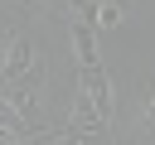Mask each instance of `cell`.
I'll use <instances>...</instances> for the list:
<instances>
[{
  "label": "cell",
  "mask_w": 155,
  "mask_h": 145,
  "mask_svg": "<svg viewBox=\"0 0 155 145\" xmlns=\"http://www.w3.org/2000/svg\"><path fill=\"white\" fill-rule=\"evenodd\" d=\"M0 82L19 87V82H44V53L34 48V39L24 29H15L5 39V58H0Z\"/></svg>",
  "instance_id": "cell-1"
},
{
  "label": "cell",
  "mask_w": 155,
  "mask_h": 145,
  "mask_svg": "<svg viewBox=\"0 0 155 145\" xmlns=\"http://www.w3.org/2000/svg\"><path fill=\"white\" fill-rule=\"evenodd\" d=\"M78 92L111 121V82H107V68H102V63H87V68H82V87H78Z\"/></svg>",
  "instance_id": "cell-2"
},
{
  "label": "cell",
  "mask_w": 155,
  "mask_h": 145,
  "mask_svg": "<svg viewBox=\"0 0 155 145\" xmlns=\"http://www.w3.org/2000/svg\"><path fill=\"white\" fill-rule=\"evenodd\" d=\"M0 135H15V145H19L24 135H29V126H24V116L15 111V102H10L5 92H0Z\"/></svg>",
  "instance_id": "cell-3"
},
{
  "label": "cell",
  "mask_w": 155,
  "mask_h": 145,
  "mask_svg": "<svg viewBox=\"0 0 155 145\" xmlns=\"http://www.w3.org/2000/svg\"><path fill=\"white\" fill-rule=\"evenodd\" d=\"M136 126H140V135H150V140H155V77H150V82H145V92H140Z\"/></svg>",
  "instance_id": "cell-4"
},
{
  "label": "cell",
  "mask_w": 155,
  "mask_h": 145,
  "mask_svg": "<svg viewBox=\"0 0 155 145\" xmlns=\"http://www.w3.org/2000/svg\"><path fill=\"white\" fill-rule=\"evenodd\" d=\"M126 19V5H116V0H102L97 5V29H111V24H121Z\"/></svg>",
  "instance_id": "cell-5"
},
{
  "label": "cell",
  "mask_w": 155,
  "mask_h": 145,
  "mask_svg": "<svg viewBox=\"0 0 155 145\" xmlns=\"http://www.w3.org/2000/svg\"><path fill=\"white\" fill-rule=\"evenodd\" d=\"M19 145H68V130H48V126H39V130H29Z\"/></svg>",
  "instance_id": "cell-6"
},
{
  "label": "cell",
  "mask_w": 155,
  "mask_h": 145,
  "mask_svg": "<svg viewBox=\"0 0 155 145\" xmlns=\"http://www.w3.org/2000/svg\"><path fill=\"white\" fill-rule=\"evenodd\" d=\"M10 10H34V0H5Z\"/></svg>",
  "instance_id": "cell-7"
},
{
  "label": "cell",
  "mask_w": 155,
  "mask_h": 145,
  "mask_svg": "<svg viewBox=\"0 0 155 145\" xmlns=\"http://www.w3.org/2000/svg\"><path fill=\"white\" fill-rule=\"evenodd\" d=\"M116 5H126V0H116Z\"/></svg>",
  "instance_id": "cell-8"
}]
</instances>
